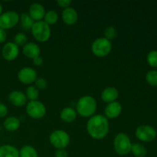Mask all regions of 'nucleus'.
Wrapping results in <instances>:
<instances>
[{
  "instance_id": "obj_12",
  "label": "nucleus",
  "mask_w": 157,
  "mask_h": 157,
  "mask_svg": "<svg viewBox=\"0 0 157 157\" xmlns=\"http://www.w3.org/2000/svg\"><path fill=\"white\" fill-rule=\"evenodd\" d=\"M45 9L41 4L38 2L32 3L29 9V15L35 21H42L45 15Z\"/></svg>"
},
{
  "instance_id": "obj_16",
  "label": "nucleus",
  "mask_w": 157,
  "mask_h": 157,
  "mask_svg": "<svg viewBox=\"0 0 157 157\" xmlns=\"http://www.w3.org/2000/svg\"><path fill=\"white\" fill-rule=\"evenodd\" d=\"M22 53L26 58L33 60L34 58L40 56L41 48L36 43L28 42L27 44L23 46Z\"/></svg>"
},
{
  "instance_id": "obj_10",
  "label": "nucleus",
  "mask_w": 157,
  "mask_h": 157,
  "mask_svg": "<svg viewBox=\"0 0 157 157\" xmlns=\"http://www.w3.org/2000/svg\"><path fill=\"white\" fill-rule=\"evenodd\" d=\"M37 72L32 67H25L21 68L18 73V79L21 84H31L37 79Z\"/></svg>"
},
{
  "instance_id": "obj_13",
  "label": "nucleus",
  "mask_w": 157,
  "mask_h": 157,
  "mask_svg": "<svg viewBox=\"0 0 157 157\" xmlns=\"http://www.w3.org/2000/svg\"><path fill=\"white\" fill-rule=\"evenodd\" d=\"M122 112V105L118 101L107 104L104 109V116L107 119H116Z\"/></svg>"
},
{
  "instance_id": "obj_27",
  "label": "nucleus",
  "mask_w": 157,
  "mask_h": 157,
  "mask_svg": "<svg viewBox=\"0 0 157 157\" xmlns=\"http://www.w3.org/2000/svg\"><path fill=\"white\" fill-rule=\"evenodd\" d=\"M104 38L109 40V41H112V40L115 39L117 36V30L113 26H108L104 30Z\"/></svg>"
},
{
  "instance_id": "obj_21",
  "label": "nucleus",
  "mask_w": 157,
  "mask_h": 157,
  "mask_svg": "<svg viewBox=\"0 0 157 157\" xmlns=\"http://www.w3.org/2000/svg\"><path fill=\"white\" fill-rule=\"evenodd\" d=\"M19 23L21 29L25 31H29L32 29L35 21L29 16V13L23 12L19 15Z\"/></svg>"
},
{
  "instance_id": "obj_25",
  "label": "nucleus",
  "mask_w": 157,
  "mask_h": 157,
  "mask_svg": "<svg viewBox=\"0 0 157 157\" xmlns=\"http://www.w3.org/2000/svg\"><path fill=\"white\" fill-rule=\"evenodd\" d=\"M25 94L27 98V100H29V101H37L39 98V90L34 85H30L26 88Z\"/></svg>"
},
{
  "instance_id": "obj_20",
  "label": "nucleus",
  "mask_w": 157,
  "mask_h": 157,
  "mask_svg": "<svg viewBox=\"0 0 157 157\" xmlns=\"http://www.w3.org/2000/svg\"><path fill=\"white\" fill-rule=\"evenodd\" d=\"M19 119L15 117H8L3 122V127L7 131L9 132H15L18 130L20 127Z\"/></svg>"
},
{
  "instance_id": "obj_18",
  "label": "nucleus",
  "mask_w": 157,
  "mask_h": 157,
  "mask_svg": "<svg viewBox=\"0 0 157 157\" xmlns=\"http://www.w3.org/2000/svg\"><path fill=\"white\" fill-rule=\"evenodd\" d=\"M77 111L75 109L71 107H64L60 113V118L63 122L66 124H71L73 123L77 118Z\"/></svg>"
},
{
  "instance_id": "obj_2",
  "label": "nucleus",
  "mask_w": 157,
  "mask_h": 157,
  "mask_svg": "<svg viewBox=\"0 0 157 157\" xmlns=\"http://www.w3.org/2000/svg\"><path fill=\"white\" fill-rule=\"evenodd\" d=\"M98 108V104L94 98L90 95L83 96L78 100L76 104L77 113L82 117L94 116Z\"/></svg>"
},
{
  "instance_id": "obj_11",
  "label": "nucleus",
  "mask_w": 157,
  "mask_h": 157,
  "mask_svg": "<svg viewBox=\"0 0 157 157\" xmlns=\"http://www.w3.org/2000/svg\"><path fill=\"white\" fill-rule=\"evenodd\" d=\"M19 54V47L14 42H7L2 49V56L5 60L12 61L16 59Z\"/></svg>"
},
{
  "instance_id": "obj_9",
  "label": "nucleus",
  "mask_w": 157,
  "mask_h": 157,
  "mask_svg": "<svg viewBox=\"0 0 157 157\" xmlns=\"http://www.w3.org/2000/svg\"><path fill=\"white\" fill-rule=\"evenodd\" d=\"M19 22V15L15 11H7L0 15V29H12Z\"/></svg>"
},
{
  "instance_id": "obj_7",
  "label": "nucleus",
  "mask_w": 157,
  "mask_h": 157,
  "mask_svg": "<svg viewBox=\"0 0 157 157\" xmlns=\"http://www.w3.org/2000/svg\"><path fill=\"white\" fill-rule=\"evenodd\" d=\"M25 110L28 116L35 120H39L44 117L47 111L44 104L38 100L28 102Z\"/></svg>"
},
{
  "instance_id": "obj_26",
  "label": "nucleus",
  "mask_w": 157,
  "mask_h": 157,
  "mask_svg": "<svg viewBox=\"0 0 157 157\" xmlns=\"http://www.w3.org/2000/svg\"><path fill=\"white\" fill-rule=\"evenodd\" d=\"M146 81L150 86L157 87V71H149L146 75Z\"/></svg>"
},
{
  "instance_id": "obj_8",
  "label": "nucleus",
  "mask_w": 157,
  "mask_h": 157,
  "mask_svg": "<svg viewBox=\"0 0 157 157\" xmlns=\"http://www.w3.org/2000/svg\"><path fill=\"white\" fill-rule=\"evenodd\" d=\"M136 137L140 141L145 143L152 142L156 138L157 132L156 129L150 125H141L136 129Z\"/></svg>"
},
{
  "instance_id": "obj_32",
  "label": "nucleus",
  "mask_w": 157,
  "mask_h": 157,
  "mask_svg": "<svg viewBox=\"0 0 157 157\" xmlns=\"http://www.w3.org/2000/svg\"><path fill=\"white\" fill-rule=\"evenodd\" d=\"M8 112H9V110L6 105L0 102V118H3L7 116Z\"/></svg>"
},
{
  "instance_id": "obj_36",
  "label": "nucleus",
  "mask_w": 157,
  "mask_h": 157,
  "mask_svg": "<svg viewBox=\"0 0 157 157\" xmlns=\"http://www.w3.org/2000/svg\"><path fill=\"white\" fill-rule=\"evenodd\" d=\"M2 10H3V8H2V4L0 3V15L2 14Z\"/></svg>"
},
{
  "instance_id": "obj_34",
  "label": "nucleus",
  "mask_w": 157,
  "mask_h": 157,
  "mask_svg": "<svg viewBox=\"0 0 157 157\" xmlns=\"http://www.w3.org/2000/svg\"><path fill=\"white\" fill-rule=\"evenodd\" d=\"M6 38H7V33H6V30L0 29V44L5 42Z\"/></svg>"
},
{
  "instance_id": "obj_6",
  "label": "nucleus",
  "mask_w": 157,
  "mask_h": 157,
  "mask_svg": "<svg viewBox=\"0 0 157 157\" xmlns=\"http://www.w3.org/2000/svg\"><path fill=\"white\" fill-rule=\"evenodd\" d=\"M50 144L57 150L65 149L71 141L70 135L63 130H55L49 136Z\"/></svg>"
},
{
  "instance_id": "obj_4",
  "label": "nucleus",
  "mask_w": 157,
  "mask_h": 157,
  "mask_svg": "<svg viewBox=\"0 0 157 157\" xmlns=\"http://www.w3.org/2000/svg\"><path fill=\"white\" fill-rule=\"evenodd\" d=\"M32 36L38 42L44 43L48 41L51 37V27L44 22V21H35L32 26Z\"/></svg>"
},
{
  "instance_id": "obj_33",
  "label": "nucleus",
  "mask_w": 157,
  "mask_h": 157,
  "mask_svg": "<svg viewBox=\"0 0 157 157\" xmlns=\"http://www.w3.org/2000/svg\"><path fill=\"white\" fill-rule=\"evenodd\" d=\"M55 157H68V153L66 151L65 149L57 150L55 153Z\"/></svg>"
},
{
  "instance_id": "obj_35",
  "label": "nucleus",
  "mask_w": 157,
  "mask_h": 157,
  "mask_svg": "<svg viewBox=\"0 0 157 157\" xmlns=\"http://www.w3.org/2000/svg\"><path fill=\"white\" fill-rule=\"evenodd\" d=\"M32 61H33V64L35 66H41L42 65L43 63H44L43 58H41V56H38L37 57V58H34V59L32 60Z\"/></svg>"
},
{
  "instance_id": "obj_5",
  "label": "nucleus",
  "mask_w": 157,
  "mask_h": 157,
  "mask_svg": "<svg viewBox=\"0 0 157 157\" xmlns=\"http://www.w3.org/2000/svg\"><path fill=\"white\" fill-rule=\"evenodd\" d=\"M92 53L98 58H104L112 51V43L105 38H98L91 44Z\"/></svg>"
},
{
  "instance_id": "obj_14",
  "label": "nucleus",
  "mask_w": 157,
  "mask_h": 157,
  "mask_svg": "<svg viewBox=\"0 0 157 157\" xmlns=\"http://www.w3.org/2000/svg\"><path fill=\"white\" fill-rule=\"evenodd\" d=\"M61 18L63 22L67 25H73L78 21V13L72 7H68L67 9H63L61 13Z\"/></svg>"
},
{
  "instance_id": "obj_15",
  "label": "nucleus",
  "mask_w": 157,
  "mask_h": 157,
  "mask_svg": "<svg viewBox=\"0 0 157 157\" xmlns=\"http://www.w3.org/2000/svg\"><path fill=\"white\" fill-rule=\"evenodd\" d=\"M9 101L15 107H23L27 104V98L21 90H13L9 95Z\"/></svg>"
},
{
  "instance_id": "obj_22",
  "label": "nucleus",
  "mask_w": 157,
  "mask_h": 157,
  "mask_svg": "<svg viewBox=\"0 0 157 157\" xmlns=\"http://www.w3.org/2000/svg\"><path fill=\"white\" fill-rule=\"evenodd\" d=\"M59 18V15H58V12L55 10H48V12H45L43 21L45 23H47L49 26L54 25L57 23Z\"/></svg>"
},
{
  "instance_id": "obj_29",
  "label": "nucleus",
  "mask_w": 157,
  "mask_h": 157,
  "mask_svg": "<svg viewBox=\"0 0 157 157\" xmlns=\"http://www.w3.org/2000/svg\"><path fill=\"white\" fill-rule=\"evenodd\" d=\"M147 61L152 67H157V50H153L148 53Z\"/></svg>"
},
{
  "instance_id": "obj_19",
  "label": "nucleus",
  "mask_w": 157,
  "mask_h": 157,
  "mask_svg": "<svg viewBox=\"0 0 157 157\" xmlns=\"http://www.w3.org/2000/svg\"><path fill=\"white\" fill-rule=\"evenodd\" d=\"M0 157H19V150L9 144L0 146Z\"/></svg>"
},
{
  "instance_id": "obj_31",
  "label": "nucleus",
  "mask_w": 157,
  "mask_h": 157,
  "mask_svg": "<svg viewBox=\"0 0 157 157\" xmlns=\"http://www.w3.org/2000/svg\"><path fill=\"white\" fill-rule=\"evenodd\" d=\"M71 3V0H57V4H58V6L59 7L63 8L64 9L70 7Z\"/></svg>"
},
{
  "instance_id": "obj_30",
  "label": "nucleus",
  "mask_w": 157,
  "mask_h": 157,
  "mask_svg": "<svg viewBox=\"0 0 157 157\" xmlns=\"http://www.w3.org/2000/svg\"><path fill=\"white\" fill-rule=\"evenodd\" d=\"M35 86L38 90H44L48 87V82L44 78H37V79L35 81Z\"/></svg>"
},
{
  "instance_id": "obj_17",
  "label": "nucleus",
  "mask_w": 157,
  "mask_h": 157,
  "mask_svg": "<svg viewBox=\"0 0 157 157\" xmlns=\"http://www.w3.org/2000/svg\"><path fill=\"white\" fill-rule=\"evenodd\" d=\"M101 98L104 102L110 104L117 101V98H119V91L114 87H106L101 93Z\"/></svg>"
},
{
  "instance_id": "obj_3",
  "label": "nucleus",
  "mask_w": 157,
  "mask_h": 157,
  "mask_svg": "<svg viewBox=\"0 0 157 157\" xmlns=\"http://www.w3.org/2000/svg\"><path fill=\"white\" fill-rule=\"evenodd\" d=\"M131 140L125 133H119L113 139V146L114 151L120 156H126L131 151Z\"/></svg>"
},
{
  "instance_id": "obj_28",
  "label": "nucleus",
  "mask_w": 157,
  "mask_h": 157,
  "mask_svg": "<svg viewBox=\"0 0 157 157\" xmlns=\"http://www.w3.org/2000/svg\"><path fill=\"white\" fill-rule=\"evenodd\" d=\"M14 43L19 47V46H24L28 43V37L23 32L17 33L14 37Z\"/></svg>"
},
{
  "instance_id": "obj_1",
  "label": "nucleus",
  "mask_w": 157,
  "mask_h": 157,
  "mask_svg": "<svg viewBox=\"0 0 157 157\" xmlns=\"http://www.w3.org/2000/svg\"><path fill=\"white\" fill-rule=\"evenodd\" d=\"M110 130L108 119L104 115L94 114L89 118L87 123V131L89 136L94 140H102L107 136Z\"/></svg>"
},
{
  "instance_id": "obj_23",
  "label": "nucleus",
  "mask_w": 157,
  "mask_h": 157,
  "mask_svg": "<svg viewBox=\"0 0 157 157\" xmlns=\"http://www.w3.org/2000/svg\"><path fill=\"white\" fill-rule=\"evenodd\" d=\"M19 157H38V154L35 147L25 145L19 150Z\"/></svg>"
},
{
  "instance_id": "obj_24",
  "label": "nucleus",
  "mask_w": 157,
  "mask_h": 157,
  "mask_svg": "<svg viewBox=\"0 0 157 157\" xmlns=\"http://www.w3.org/2000/svg\"><path fill=\"white\" fill-rule=\"evenodd\" d=\"M131 152L135 157H145L147 156V150L146 147L141 144H132Z\"/></svg>"
}]
</instances>
